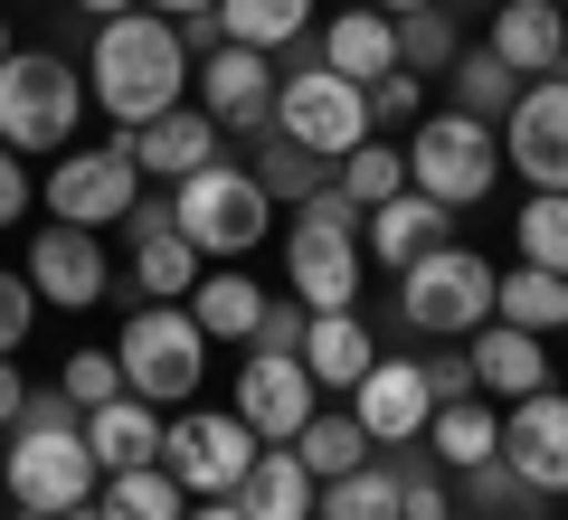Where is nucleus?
I'll return each mask as SVG.
<instances>
[{
    "mask_svg": "<svg viewBox=\"0 0 568 520\" xmlns=\"http://www.w3.org/2000/svg\"><path fill=\"white\" fill-rule=\"evenodd\" d=\"M323 67L332 77H351V85H369V77H388V67H398V20H388V10H369V0H342V10H332L323 20Z\"/></svg>",
    "mask_w": 568,
    "mask_h": 520,
    "instance_id": "23",
    "label": "nucleus"
},
{
    "mask_svg": "<svg viewBox=\"0 0 568 520\" xmlns=\"http://www.w3.org/2000/svg\"><path fill=\"white\" fill-rule=\"evenodd\" d=\"M29 388H39V379H29L20 360H0V436H10V426H20V407H29Z\"/></svg>",
    "mask_w": 568,
    "mask_h": 520,
    "instance_id": "46",
    "label": "nucleus"
},
{
    "mask_svg": "<svg viewBox=\"0 0 568 520\" xmlns=\"http://www.w3.org/2000/svg\"><path fill=\"white\" fill-rule=\"evenodd\" d=\"M181 520H246V511H237V492H227V501H190Z\"/></svg>",
    "mask_w": 568,
    "mask_h": 520,
    "instance_id": "48",
    "label": "nucleus"
},
{
    "mask_svg": "<svg viewBox=\"0 0 568 520\" xmlns=\"http://www.w3.org/2000/svg\"><path fill=\"white\" fill-rule=\"evenodd\" d=\"M323 520H398V463H351L323 482Z\"/></svg>",
    "mask_w": 568,
    "mask_h": 520,
    "instance_id": "38",
    "label": "nucleus"
},
{
    "mask_svg": "<svg viewBox=\"0 0 568 520\" xmlns=\"http://www.w3.org/2000/svg\"><path fill=\"white\" fill-rule=\"evenodd\" d=\"M361 95H369V133H417V114H426V77H407V67L369 77Z\"/></svg>",
    "mask_w": 568,
    "mask_h": 520,
    "instance_id": "40",
    "label": "nucleus"
},
{
    "mask_svg": "<svg viewBox=\"0 0 568 520\" xmlns=\"http://www.w3.org/2000/svg\"><path fill=\"white\" fill-rule=\"evenodd\" d=\"M29 332H39V284L10 265V275H0V360H20V340H29Z\"/></svg>",
    "mask_w": 568,
    "mask_h": 520,
    "instance_id": "42",
    "label": "nucleus"
},
{
    "mask_svg": "<svg viewBox=\"0 0 568 520\" xmlns=\"http://www.w3.org/2000/svg\"><path fill=\"white\" fill-rule=\"evenodd\" d=\"M10 48H20V39H10V10H0V58H10Z\"/></svg>",
    "mask_w": 568,
    "mask_h": 520,
    "instance_id": "52",
    "label": "nucleus"
},
{
    "mask_svg": "<svg viewBox=\"0 0 568 520\" xmlns=\"http://www.w3.org/2000/svg\"><path fill=\"white\" fill-rule=\"evenodd\" d=\"M58 520H114V511H104V501H77V511H58Z\"/></svg>",
    "mask_w": 568,
    "mask_h": 520,
    "instance_id": "50",
    "label": "nucleus"
},
{
    "mask_svg": "<svg viewBox=\"0 0 568 520\" xmlns=\"http://www.w3.org/2000/svg\"><path fill=\"white\" fill-rule=\"evenodd\" d=\"M142 161V181H190V171H209V161H227V133L200 114V104H171V114H152L142 133H123Z\"/></svg>",
    "mask_w": 568,
    "mask_h": 520,
    "instance_id": "20",
    "label": "nucleus"
},
{
    "mask_svg": "<svg viewBox=\"0 0 568 520\" xmlns=\"http://www.w3.org/2000/svg\"><path fill=\"white\" fill-rule=\"evenodd\" d=\"M455 58H465V20H455L446 0H426V10L398 20V67H407V77H446Z\"/></svg>",
    "mask_w": 568,
    "mask_h": 520,
    "instance_id": "36",
    "label": "nucleus"
},
{
    "mask_svg": "<svg viewBox=\"0 0 568 520\" xmlns=\"http://www.w3.org/2000/svg\"><path fill=\"white\" fill-rule=\"evenodd\" d=\"M511 265H549L568 275V190H530L511 218Z\"/></svg>",
    "mask_w": 568,
    "mask_h": 520,
    "instance_id": "35",
    "label": "nucleus"
},
{
    "mask_svg": "<svg viewBox=\"0 0 568 520\" xmlns=\"http://www.w3.org/2000/svg\"><path fill=\"white\" fill-rule=\"evenodd\" d=\"M351 417H361L369 445H417L426 417H436V388H426V360H369V379L351 388Z\"/></svg>",
    "mask_w": 568,
    "mask_h": 520,
    "instance_id": "17",
    "label": "nucleus"
},
{
    "mask_svg": "<svg viewBox=\"0 0 568 520\" xmlns=\"http://www.w3.org/2000/svg\"><path fill=\"white\" fill-rule=\"evenodd\" d=\"M265 303H275V294H265L246 265H219V275L190 284V313H200V332H209V340H237V350L256 340V313H265Z\"/></svg>",
    "mask_w": 568,
    "mask_h": 520,
    "instance_id": "28",
    "label": "nucleus"
},
{
    "mask_svg": "<svg viewBox=\"0 0 568 520\" xmlns=\"http://www.w3.org/2000/svg\"><path fill=\"white\" fill-rule=\"evenodd\" d=\"M465 360H474V388H484L493 407L530 398V388H549V340L521 332V322H484V332L465 340Z\"/></svg>",
    "mask_w": 568,
    "mask_h": 520,
    "instance_id": "21",
    "label": "nucleus"
},
{
    "mask_svg": "<svg viewBox=\"0 0 568 520\" xmlns=\"http://www.w3.org/2000/svg\"><path fill=\"white\" fill-rule=\"evenodd\" d=\"M493 322H521V332H568V275H549V265H511L503 284H493Z\"/></svg>",
    "mask_w": 568,
    "mask_h": 520,
    "instance_id": "31",
    "label": "nucleus"
},
{
    "mask_svg": "<svg viewBox=\"0 0 568 520\" xmlns=\"http://www.w3.org/2000/svg\"><path fill=\"white\" fill-rule=\"evenodd\" d=\"M104 511L114 520H181L190 511V492H181V473L171 463H133V473H104Z\"/></svg>",
    "mask_w": 568,
    "mask_h": 520,
    "instance_id": "34",
    "label": "nucleus"
},
{
    "mask_svg": "<svg viewBox=\"0 0 568 520\" xmlns=\"http://www.w3.org/2000/svg\"><path fill=\"white\" fill-rule=\"evenodd\" d=\"M114 360H123V388L152 407H200V379H209V332L190 303H133L114 332Z\"/></svg>",
    "mask_w": 568,
    "mask_h": 520,
    "instance_id": "5",
    "label": "nucleus"
},
{
    "mask_svg": "<svg viewBox=\"0 0 568 520\" xmlns=\"http://www.w3.org/2000/svg\"><path fill=\"white\" fill-rule=\"evenodd\" d=\"M58 388H67V407H77V417H95L104 398H123V360H114V350H67Z\"/></svg>",
    "mask_w": 568,
    "mask_h": 520,
    "instance_id": "41",
    "label": "nucleus"
},
{
    "mask_svg": "<svg viewBox=\"0 0 568 520\" xmlns=\"http://www.w3.org/2000/svg\"><path fill=\"white\" fill-rule=\"evenodd\" d=\"M237 511L246 520H323V482L304 473L294 445H256V463L237 482Z\"/></svg>",
    "mask_w": 568,
    "mask_h": 520,
    "instance_id": "25",
    "label": "nucleus"
},
{
    "mask_svg": "<svg viewBox=\"0 0 568 520\" xmlns=\"http://www.w3.org/2000/svg\"><path fill=\"white\" fill-rule=\"evenodd\" d=\"M493 181H503V123L465 114V104H426L417 133H407V190L474 208V200H493Z\"/></svg>",
    "mask_w": 568,
    "mask_h": 520,
    "instance_id": "6",
    "label": "nucleus"
},
{
    "mask_svg": "<svg viewBox=\"0 0 568 520\" xmlns=\"http://www.w3.org/2000/svg\"><path fill=\"white\" fill-rule=\"evenodd\" d=\"M361 265H369V237H361V208L342 190L304 200L284 218V294L313 303V313H361Z\"/></svg>",
    "mask_w": 568,
    "mask_h": 520,
    "instance_id": "3",
    "label": "nucleus"
},
{
    "mask_svg": "<svg viewBox=\"0 0 568 520\" xmlns=\"http://www.w3.org/2000/svg\"><path fill=\"white\" fill-rule=\"evenodd\" d=\"M559 10H568V0H559Z\"/></svg>",
    "mask_w": 568,
    "mask_h": 520,
    "instance_id": "53",
    "label": "nucleus"
},
{
    "mask_svg": "<svg viewBox=\"0 0 568 520\" xmlns=\"http://www.w3.org/2000/svg\"><path fill=\"white\" fill-rule=\"evenodd\" d=\"M29 208H39V181H29V161L0 142V227H20Z\"/></svg>",
    "mask_w": 568,
    "mask_h": 520,
    "instance_id": "44",
    "label": "nucleus"
},
{
    "mask_svg": "<svg viewBox=\"0 0 568 520\" xmlns=\"http://www.w3.org/2000/svg\"><path fill=\"white\" fill-rule=\"evenodd\" d=\"M20 275L39 284V303H58V313H95V303L114 294V256H104V227H67V218L29 227Z\"/></svg>",
    "mask_w": 568,
    "mask_h": 520,
    "instance_id": "12",
    "label": "nucleus"
},
{
    "mask_svg": "<svg viewBox=\"0 0 568 520\" xmlns=\"http://www.w3.org/2000/svg\"><path fill=\"white\" fill-rule=\"evenodd\" d=\"M0 482L20 501V520H58V511H77V501L104 492V463L85 445V417L67 407V388H29L20 426L0 445Z\"/></svg>",
    "mask_w": 568,
    "mask_h": 520,
    "instance_id": "2",
    "label": "nucleus"
},
{
    "mask_svg": "<svg viewBox=\"0 0 568 520\" xmlns=\"http://www.w3.org/2000/svg\"><path fill=\"white\" fill-rule=\"evenodd\" d=\"M171 218H181V237L200 246V256H219V265H246L275 237V200H265V181L246 161H209L190 181H171Z\"/></svg>",
    "mask_w": 568,
    "mask_h": 520,
    "instance_id": "7",
    "label": "nucleus"
},
{
    "mask_svg": "<svg viewBox=\"0 0 568 520\" xmlns=\"http://www.w3.org/2000/svg\"><path fill=\"white\" fill-rule=\"evenodd\" d=\"M209 20H219V39L284 58V48H304V39H313V0H219Z\"/></svg>",
    "mask_w": 568,
    "mask_h": 520,
    "instance_id": "29",
    "label": "nucleus"
},
{
    "mask_svg": "<svg viewBox=\"0 0 568 520\" xmlns=\"http://www.w3.org/2000/svg\"><path fill=\"white\" fill-rule=\"evenodd\" d=\"M246 171H256L265 200H284V208H304V200H323V190H332V161L304 152L294 133H275V123L256 133V161H246Z\"/></svg>",
    "mask_w": 568,
    "mask_h": 520,
    "instance_id": "30",
    "label": "nucleus"
},
{
    "mask_svg": "<svg viewBox=\"0 0 568 520\" xmlns=\"http://www.w3.org/2000/svg\"><path fill=\"white\" fill-rule=\"evenodd\" d=\"M294 455H304L313 482H332V473H351V463H369V436H361L351 407H313V426L294 436Z\"/></svg>",
    "mask_w": 568,
    "mask_h": 520,
    "instance_id": "37",
    "label": "nucleus"
},
{
    "mask_svg": "<svg viewBox=\"0 0 568 520\" xmlns=\"http://www.w3.org/2000/svg\"><path fill=\"white\" fill-rule=\"evenodd\" d=\"M417 445H436V463H446V473H474V463L503 455V407H493L484 388H474V398H446L436 417H426Z\"/></svg>",
    "mask_w": 568,
    "mask_h": 520,
    "instance_id": "26",
    "label": "nucleus"
},
{
    "mask_svg": "<svg viewBox=\"0 0 568 520\" xmlns=\"http://www.w3.org/2000/svg\"><path fill=\"white\" fill-rule=\"evenodd\" d=\"M190 29L162 20V10H123V20H95L85 39V95L114 114V133H142L152 114L190 104Z\"/></svg>",
    "mask_w": 568,
    "mask_h": 520,
    "instance_id": "1",
    "label": "nucleus"
},
{
    "mask_svg": "<svg viewBox=\"0 0 568 520\" xmlns=\"http://www.w3.org/2000/svg\"><path fill=\"white\" fill-rule=\"evenodd\" d=\"M369 10H388V20H407V10H426V0H369Z\"/></svg>",
    "mask_w": 568,
    "mask_h": 520,
    "instance_id": "51",
    "label": "nucleus"
},
{
    "mask_svg": "<svg viewBox=\"0 0 568 520\" xmlns=\"http://www.w3.org/2000/svg\"><path fill=\"white\" fill-rule=\"evenodd\" d=\"M162 463L181 473L190 501H227L256 463V426L237 407H171V436H162Z\"/></svg>",
    "mask_w": 568,
    "mask_h": 520,
    "instance_id": "11",
    "label": "nucleus"
},
{
    "mask_svg": "<svg viewBox=\"0 0 568 520\" xmlns=\"http://www.w3.org/2000/svg\"><path fill=\"white\" fill-rule=\"evenodd\" d=\"M85 67L77 58H58V48H10L0 58V142L10 152H67L77 142V123H85Z\"/></svg>",
    "mask_w": 568,
    "mask_h": 520,
    "instance_id": "4",
    "label": "nucleus"
},
{
    "mask_svg": "<svg viewBox=\"0 0 568 520\" xmlns=\"http://www.w3.org/2000/svg\"><path fill=\"white\" fill-rule=\"evenodd\" d=\"M142 10H162V20H209L219 0H142Z\"/></svg>",
    "mask_w": 568,
    "mask_h": 520,
    "instance_id": "47",
    "label": "nucleus"
},
{
    "mask_svg": "<svg viewBox=\"0 0 568 520\" xmlns=\"http://www.w3.org/2000/svg\"><path fill=\"white\" fill-rule=\"evenodd\" d=\"M369 360H379V340H369L361 313H313V332H304V369H313V388H323V398H332V388L351 398V388L369 379Z\"/></svg>",
    "mask_w": 568,
    "mask_h": 520,
    "instance_id": "27",
    "label": "nucleus"
},
{
    "mask_svg": "<svg viewBox=\"0 0 568 520\" xmlns=\"http://www.w3.org/2000/svg\"><path fill=\"white\" fill-rule=\"evenodd\" d=\"M304 332H313V303H265V313H256V340H246V350L304 360Z\"/></svg>",
    "mask_w": 568,
    "mask_h": 520,
    "instance_id": "43",
    "label": "nucleus"
},
{
    "mask_svg": "<svg viewBox=\"0 0 568 520\" xmlns=\"http://www.w3.org/2000/svg\"><path fill=\"white\" fill-rule=\"evenodd\" d=\"M227 407L256 426V445H294V436L313 426V407H323V388H313V369H304V360L246 350V369H237V388H227Z\"/></svg>",
    "mask_w": 568,
    "mask_h": 520,
    "instance_id": "15",
    "label": "nucleus"
},
{
    "mask_svg": "<svg viewBox=\"0 0 568 520\" xmlns=\"http://www.w3.org/2000/svg\"><path fill=\"white\" fill-rule=\"evenodd\" d=\"M484 48H493L521 85H530V77H559V67H568V10H559V0H493Z\"/></svg>",
    "mask_w": 568,
    "mask_h": 520,
    "instance_id": "19",
    "label": "nucleus"
},
{
    "mask_svg": "<svg viewBox=\"0 0 568 520\" xmlns=\"http://www.w3.org/2000/svg\"><path fill=\"white\" fill-rule=\"evenodd\" d=\"M190 104H200L219 133H265V123H275V58H265V48H237V39L200 48Z\"/></svg>",
    "mask_w": 568,
    "mask_h": 520,
    "instance_id": "13",
    "label": "nucleus"
},
{
    "mask_svg": "<svg viewBox=\"0 0 568 520\" xmlns=\"http://www.w3.org/2000/svg\"><path fill=\"white\" fill-rule=\"evenodd\" d=\"M446 227H455V208H446V200H426V190H398V200H379V208L361 218V237H369V265L407 275L426 246H446Z\"/></svg>",
    "mask_w": 568,
    "mask_h": 520,
    "instance_id": "22",
    "label": "nucleus"
},
{
    "mask_svg": "<svg viewBox=\"0 0 568 520\" xmlns=\"http://www.w3.org/2000/svg\"><path fill=\"white\" fill-rule=\"evenodd\" d=\"M332 190H342V200L369 218L379 200H398V190H407V142H379V133H369L361 152H342V161H332Z\"/></svg>",
    "mask_w": 568,
    "mask_h": 520,
    "instance_id": "32",
    "label": "nucleus"
},
{
    "mask_svg": "<svg viewBox=\"0 0 568 520\" xmlns=\"http://www.w3.org/2000/svg\"><path fill=\"white\" fill-rule=\"evenodd\" d=\"M511 95H521V77H511V67L493 58L484 39H465V58L446 67V104H465V114H484V123H503V114H511Z\"/></svg>",
    "mask_w": 568,
    "mask_h": 520,
    "instance_id": "33",
    "label": "nucleus"
},
{
    "mask_svg": "<svg viewBox=\"0 0 568 520\" xmlns=\"http://www.w3.org/2000/svg\"><path fill=\"white\" fill-rule=\"evenodd\" d=\"M162 436H171V407H152V398H104L95 417H85V445H95V463L104 473H133V463H162Z\"/></svg>",
    "mask_w": 568,
    "mask_h": 520,
    "instance_id": "24",
    "label": "nucleus"
},
{
    "mask_svg": "<svg viewBox=\"0 0 568 520\" xmlns=\"http://www.w3.org/2000/svg\"><path fill=\"white\" fill-rule=\"evenodd\" d=\"M133 294L142 303H190V284L209 275V256L181 237V218H171V200H133Z\"/></svg>",
    "mask_w": 568,
    "mask_h": 520,
    "instance_id": "18",
    "label": "nucleus"
},
{
    "mask_svg": "<svg viewBox=\"0 0 568 520\" xmlns=\"http://www.w3.org/2000/svg\"><path fill=\"white\" fill-rule=\"evenodd\" d=\"M503 152L530 190H568V67L559 77H530L503 114Z\"/></svg>",
    "mask_w": 568,
    "mask_h": 520,
    "instance_id": "14",
    "label": "nucleus"
},
{
    "mask_svg": "<svg viewBox=\"0 0 568 520\" xmlns=\"http://www.w3.org/2000/svg\"><path fill=\"white\" fill-rule=\"evenodd\" d=\"M455 482H465V511H474V520H549V492H530L503 455L474 463V473H455Z\"/></svg>",
    "mask_w": 568,
    "mask_h": 520,
    "instance_id": "39",
    "label": "nucleus"
},
{
    "mask_svg": "<svg viewBox=\"0 0 568 520\" xmlns=\"http://www.w3.org/2000/svg\"><path fill=\"white\" fill-rule=\"evenodd\" d=\"M39 200H48V218H67V227H123V218H133V200H142L133 142L114 133V142H95V152H77V142H67V152L48 161Z\"/></svg>",
    "mask_w": 568,
    "mask_h": 520,
    "instance_id": "10",
    "label": "nucleus"
},
{
    "mask_svg": "<svg viewBox=\"0 0 568 520\" xmlns=\"http://www.w3.org/2000/svg\"><path fill=\"white\" fill-rule=\"evenodd\" d=\"M426 388H436V407H446V398H474V360H465V340H446V350L426 360Z\"/></svg>",
    "mask_w": 568,
    "mask_h": 520,
    "instance_id": "45",
    "label": "nucleus"
},
{
    "mask_svg": "<svg viewBox=\"0 0 568 520\" xmlns=\"http://www.w3.org/2000/svg\"><path fill=\"white\" fill-rule=\"evenodd\" d=\"M503 463L549 501L568 492V388H530L503 407Z\"/></svg>",
    "mask_w": 568,
    "mask_h": 520,
    "instance_id": "16",
    "label": "nucleus"
},
{
    "mask_svg": "<svg viewBox=\"0 0 568 520\" xmlns=\"http://www.w3.org/2000/svg\"><path fill=\"white\" fill-rule=\"evenodd\" d=\"M493 284H503V265L446 237V246H426V256L398 275V322L426 332V340H474L493 322Z\"/></svg>",
    "mask_w": 568,
    "mask_h": 520,
    "instance_id": "8",
    "label": "nucleus"
},
{
    "mask_svg": "<svg viewBox=\"0 0 568 520\" xmlns=\"http://www.w3.org/2000/svg\"><path fill=\"white\" fill-rule=\"evenodd\" d=\"M275 133H294L304 152L342 161V152L369 142V95L351 77H332L323 48H313V58H294V77H275Z\"/></svg>",
    "mask_w": 568,
    "mask_h": 520,
    "instance_id": "9",
    "label": "nucleus"
},
{
    "mask_svg": "<svg viewBox=\"0 0 568 520\" xmlns=\"http://www.w3.org/2000/svg\"><path fill=\"white\" fill-rule=\"evenodd\" d=\"M67 10H85V20H123V10H142V0H67Z\"/></svg>",
    "mask_w": 568,
    "mask_h": 520,
    "instance_id": "49",
    "label": "nucleus"
}]
</instances>
